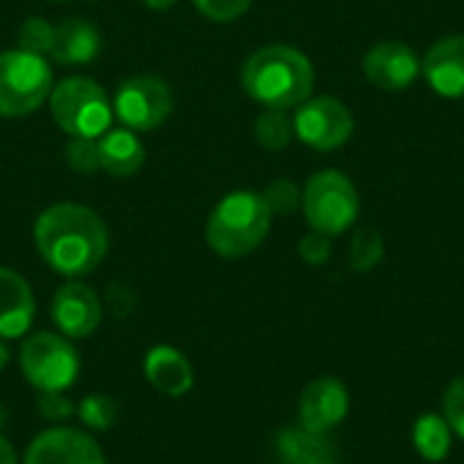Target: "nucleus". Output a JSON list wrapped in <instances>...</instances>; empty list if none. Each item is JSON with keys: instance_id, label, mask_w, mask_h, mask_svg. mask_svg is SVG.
<instances>
[{"instance_id": "obj_6", "label": "nucleus", "mask_w": 464, "mask_h": 464, "mask_svg": "<svg viewBox=\"0 0 464 464\" xmlns=\"http://www.w3.org/2000/svg\"><path fill=\"white\" fill-rule=\"evenodd\" d=\"M304 218L313 231L337 237L348 231L359 218V193L353 182L340 171H318L310 177L302 193Z\"/></svg>"}, {"instance_id": "obj_23", "label": "nucleus", "mask_w": 464, "mask_h": 464, "mask_svg": "<svg viewBox=\"0 0 464 464\" xmlns=\"http://www.w3.org/2000/svg\"><path fill=\"white\" fill-rule=\"evenodd\" d=\"M76 416L87 430L101 432V430H109L117 421V405L106 394H90L76 405Z\"/></svg>"}, {"instance_id": "obj_12", "label": "nucleus", "mask_w": 464, "mask_h": 464, "mask_svg": "<svg viewBox=\"0 0 464 464\" xmlns=\"http://www.w3.org/2000/svg\"><path fill=\"white\" fill-rule=\"evenodd\" d=\"M24 464H106L101 446L82 430L54 427L41 432L24 454Z\"/></svg>"}, {"instance_id": "obj_32", "label": "nucleus", "mask_w": 464, "mask_h": 464, "mask_svg": "<svg viewBox=\"0 0 464 464\" xmlns=\"http://www.w3.org/2000/svg\"><path fill=\"white\" fill-rule=\"evenodd\" d=\"M147 8H155V11H166V8H171L177 0H141Z\"/></svg>"}, {"instance_id": "obj_7", "label": "nucleus", "mask_w": 464, "mask_h": 464, "mask_svg": "<svg viewBox=\"0 0 464 464\" xmlns=\"http://www.w3.org/2000/svg\"><path fill=\"white\" fill-rule=\"evenodd\" d=\"M19 367L35 392H68L79 378V353L65 337L38 332L22 343Z\"/></svg>"}, {"instance_id": "obj_13", "label": "nucleus", "mask_w": 464, "mask_h": 464, "mask_svg": "<svg viewBox=\"0 0 464 464\" xmlns=\"http://www.w3.org/2000/svg\"><path fill=\"white\" fill-rule=\"evenodd\" d=\"M364 73L375 87L400 92L419 79L421 60L402 41H381L364 54Z\"/></svg>"}, {"instance_id": "obj_22", "label": "nucleus", "mask_w": 464, "mask_h": 464, "mask_svg": "<svg viewBox=\"0 0 464 464\" xmlns=\"http://www.w3.org/2000/svg\"><path fill=\"white\" fill-rule=\"evenodd\" d=\"M383 253H386V245H383V237L381 231L375 228H359L351 239V269L353 272H372L381 261H383Z\"/></svg>"}, {"instance_id": "obj_9", "label": "nucleus", "mask_w": 464, "mask_h": 464, "mask_svg": "<svg viewBox=\"0 0 464 464\" xmlns=\"http://www.w3.org/2000/svg\"><path fill=\"white\" fill-rule=\"evenodd\" d=\"M294 133L313 150H337L351 139L353 117L343 101L321 95L299 103L294 114Z\"/></svg>"}, {"instance_id": "obj_24", "label": "nucleus", "mask_w": 464, "mask_h": 464, "mask_svg": "<svg viewBox=\"0 0 464 464\" xmlns=\"http://www.w3.org/2000/svg\"><path fill=\"white\" fill-rule=\"evenodd\" d=\"M54 38V27L41 19V16H30L22 27H19V49L33 52V54H49Z\"/></svg>"}, {"instance_id": "obj_34", "label": "nucleus", "mask_w": 464, "mask_h": 464, "mask_svg": "<svg viewBox=\"0 0 464 464\" xmlns=\"http://www.w3.org/2000/svg\"><path fill=\"white\" fill-rule=\"evenodd\" d=\"M5 421H8V411H5V405L0 402V430L5 427Z\"/></svg>"}, {"instance_id": "obj_33", "label": "nucleus", "mask_w": 464, "mask_h": 464, "mask_svg": "<svg viewBox=\"0 0 464 464\" xmlns=\"http://www.w3.org/2000/svg\"><path fill=\"white\" fill-rule=\"evenodd\" d=\"M5 364H8V348L0 343V372L5 370Z\"/></svg>"}, {"instance_id": "obj_18", "label": "nucleus", "mask_w": 464, "mask_h": 464, "mask_svg": "<svg viewBox=\"0 0 464 464\" xmlns=\"http://www.w3.org/2000/svg\"><path fill=\"white\" fill-rule=\"evenodd\" d=\"M101 52V33L87 19H65L54 27L49 57L60 65H84Z\"/></svg>"}, {"instance_id": "obj_19", "label": "nucleus", "mask_w": 464, "mask_h": 464, "mask_svg": "<svg viewBox=\"0 0 464 464\" xmlns=\"http://www.w3.org/2000/svg\"><path fill=\"white\" fill-rule=\"evenodd\" d=\"M95 150H98L101 169L114 174V177H133L144 163V144L128 128H120V130L109 128L95 141Z\"/></svg>"}, {"instance_id": "obj_3", "label": "nucleus", "mask_w": 464, "mask_h": 464, "mask_svg": "<svg viewBox=\"0 0 464 464\" xmlns=\"http://www.w3.org/2000/svg\"><path fill=\"white\" fill-rule=\"evenodd\" d=\"M272 212L261 193L234 190L220 198L207 220V242L223 258L250 256L269 234Z\"/></svg>"}, {"instance_id": "obj_29", "label": "nucleus", "mask_w": 464, "mask_h": 464, "mask_svg": "<svg viewBox=\"0 0 464 464\" xmlns=\"http://www.w3.org/2000/svg\"><path fill=\"white\" fill-rule=\"evenodd\" d=\"M65 158H68V166L76 169V171H82V174H92V171L101 169L95 141H87V139H71Z\"/></svg>"}, {"instance_id": "obj_26", "label": "nucleus", "mask_w": 464, "mask_h": 464, "mask_svg": "<svg viewBox=\"0 0 464 464\" xmlns=\"http://www.w3.org/2000/svg\"><path fill=\"white\" fill-rule=\"evenodd\" d=\"M443 419L449 421L451 432L464 440V375H459L443 394Z\"/></svg>"}, {"instance_id": "obj_1", "label": "nucleus", "mask_w": 464, "mask_h": 464, "mask_svg": "<svg viewBox=\"0 0 464 464\" xmlns=\"http://www.w3.org/2000/svg\"><path fill=\"white\" fill-rule=\"evenodd\" d=\"M38 256L63 277H84L109 253V228L98 212L82 204L44 209L33 228Z\"/></svg>"}, {"instance_id": "obj_31", "label": "nucleus", "mask_w": 464, "mask_h": 464, "mask_svg": "<svg viewBox=\"0 0 464 464\" xmlns=\"http://www.w3.org/2000/svg\"><path fill=\"white\" fill-rule=\"evenodd\" d=\"M0 464H16V451L3 435H0Z\"/></svg>"}, {"instance_id": "obj_14", "label": "nucleus", "mask_w": 464, "mask_h": 464, "mask_svg": "<svg viewBox=\"0 0 464 464\" xmlns=\"http://www.w3.org/2000/svg\"><path fill=\"white\" fill-rule=\"evenodd\" d=\"M421 71L438 95L464 98V35H449L432 44Z\"/></svg>"}, {"instance_id": "obj_10", "label": "nucleus", "mask_w": 464, "mask_h": 464, "mask_svg": "<svg viewBox=\"0 0 464 464\" xmlns=\"http://www.w3.org/2000/svg\"><path fill=\"white\" fill-rule=\"evenodd\" d=\"M348 411H351L348 389L340 378L332 375L310 381L299 397V424L310 432L329 435L334 427L345 421Z\"/></svg>"}, {"instance_id": "obj_20", "label": "nucleus", "mask_w": 464, "mask_h": 464, "mask_svg": "<svg viewBox=\"0 0 464 464\" xmlns=\"http://www.w3.org/2000/svg\"><path fill=\"white\" fill-rule=\"evenodd\" d=\"M413 449L427 462H443L451 454V427L438 413H424L413 424Z\"/></svg>"}, {"instance_id": "obj_16", "label": "nucleus", "mask_w": 464, "mask_h": 464, "mask_svg": "<svg viewBox=\"0 0 464 464\" xmlns=\"http://www.w3.org/2000/svg\"><path fill=\"white\" fill-rule=\"evenodd\" d=\"M144 378L166 397H182L196 383V375H193L188 356L171 345H155L147 351Z\"/></svg>"}, {"instance_id": "obj_5", "label": "nucleus", "mask_w": 464, "mask_h": 464, "mask_svg": "<svg viewBox=\"0 0 464 464\" xmlns=\"http://www.w3.org/2000/svg\"><path fill=\"white\" fill-rule=\"evenodd\" d=\"M52 92V68L44 54L24 49L0 52V117H24Z\"/></svg>"}, {"instance_id": "obj_30", "label": "nucleus", "mask_w": 464, "mask_h": 464, "mask_svg": "<svg viewBox=\"0 0 464 464\" xmlns=\"http://www.w3.org/2000/svg\"><path fill=\"white\" fill-rule=\"evenodd\" d=\"M299 256L310 266H324L332 258V237L321 234V231H310L299 242Z\"/></svg>"}, {"instance_id": "obj_17", "label": "nucleus", "mask_w": 464, "mask_h": 464, "mask_svg": "<svg viewBox=\"0 0 464 464\" xmlns=\"http://www.w3.org/2000/svg\"><path fill=\"white\" fill-rule=\"evenodd\" d=\"M277 464H340V451L324 432H310L302 424L288 427L275 438Z\"/></svg>"}, {"instance_id": "obj_21", "label": "nucleus", "mask_w": 464, "mask_h": 464, "mask_svg": "<svg viewBox=\"0 0 464 464\" xmlns=\"http://www.w3.org/2000/svg\"><path fill=\"white\" fill-rule=\"evenodd\" d=\"M256 139L269 152L285 150L294 139V117L288 109H264L256 117Z\"/></svg>"}, {"instance_id": "obj_27", "label": "nucleus", "mask_w": 464, "mask_h": 464, "mask_svg": "<svg viewBox=\"0 0 464 464\" xmlns=\"http://www.w3.org/2000/svg\"><path fill=\"white\" fill-rule=\"evenodd\" d=\"M35 408L52 424H60V421H68L71 416H76L73 402L63 392H38V405Z\"/></svg>"}, {"instance_id": "obj_4", "label": "nucleus", "mask_w": 464, "mask_h": 464, "mask_svg": "<svg viewBox=\"0 0 464 464\" xmlns=\"http://www.w3.org/2000/svg\"><path fill=\"white\" fill-rule=\"evenodd\" d=\"M49 109L63 133L71 139L98 141L109 128L114 109L103 87L87 76H68L49 92Z\"/></svg>"}, {"instance_id": "obj_25", "label": "nucleus", "mask_w": 464, "mask_h": 464, "mask_svg": "<svg viewBox=\"0 0 464 464\" xmlns=\"http://www.w3.org/2000/svg\"><path fill=\"white\" fill-rule=\"evenodd\" d=\"M261 196L272 215H291L302 204V190L291 179H275Z\"/></svg>"}, {"instance_id": "obj_15", "label": "nucleus", "mask_w": 464, "mask_h": 464, "mask_svg": "<svg viewBox=\"0 0 464 464\" xmlns=\"http://www.w3.org/2000/svg\"><path fill=\"white\" fill-rule=\"evenodd\" d=\"M35 318V299L22 275L0 266V337H22Z\"/></svg>"}, {"instance_id": "obj_8", "label": "nucleus", "mask_w": 464, "mask_h": 464, "mask_svg": "<svg viewBox=\"0 0 464 464\" xmlns=\"http://www.w3.org/2000/svg\"><path fill=\"white\" fill-rule=\"evenodd\" d=\"M111 109L128 130H155L169 120L174 95L160 76L141 73L125 79L117 87Z\"/></svg>"}, {"instance_id": "obj_35", "label": "nucleus", "mask_w": 464, "mask_h": 464, "mask_svg": "<svg viewBox=\"0 0 464 464\" xmlns=\"http://www.w3.org/2000/svg\"><path fill=\"white\" fill-rule=\"evenodd\" d=\"M52 3H65V0H52Z\"/></svg>"}, {"instance_id": "obj_11", "label": "nucleus", "mask_w": 464, "mask_h": 464, "mask_svg": "<svg viewBox=\"0 0 464 464\" xmlns=\"http://www.w3.org/2000/svg\"><path fill=\"white\" fill-rule=\"evenodd\" d=\"M101 318H103V307L90 285L65 283L57 288L52 299V321L63 337L84 340L101 326Z\"/></svg>"}, {"instance_id": "obj_28", "label": "nucleus", "mask_w": 464, "mask_h": 464, "mask_svg": "<svg viewBox=\"0 0 464 464\" xmlns=\"http://www.w3.org/2000/svg\"><path fill=\"white\" fill-rule=\"evenodd\" d=\"M193 3H196V8L207 19H212V22H231V19L242 16L250 8L253 0H193Z\"/></svg>"}, {"instance_id": "obj_2", "label": "nucleus", "mask_w": 464, "mask_h": 464, "mask_svg": "<svg viewBox=\"0 0 464 464\" xmlns=\"http://www.w3.org/2000/svg\"><path fill=\"white\" fill-rule=\"evenodd\" d=\"M315 71L310 60L283 44L264 46L253 52L242 65L245 92L266 109H294L304 103L313 92Z\"/></svg>"}]
</instances>
